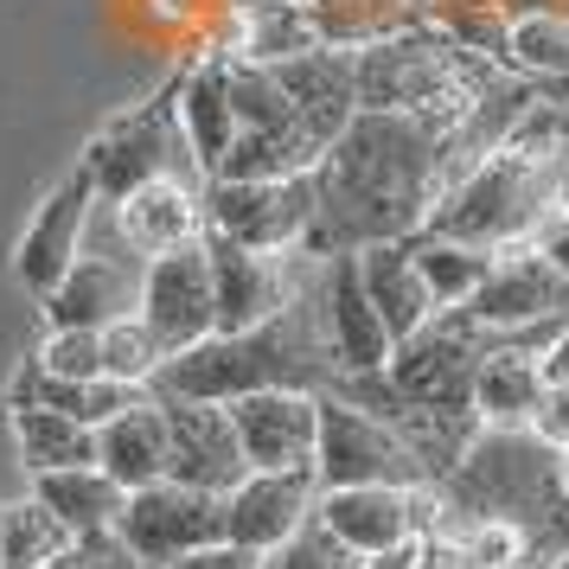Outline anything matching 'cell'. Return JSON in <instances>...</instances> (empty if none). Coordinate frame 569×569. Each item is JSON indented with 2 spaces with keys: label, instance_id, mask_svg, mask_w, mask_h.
Masks as SVG:
<instances>
[{
  "label": "cell",
  "instance_id": "6da1fadb",
  "mask_svg": "<svg viewBox=\"0 0 569 569\" xmlns=\"http://www.w3.org/2000/svg\"><path fill=\"white\" fill-rule=\"evenodd\" d=\"M441 134L422 116L359 109L346 129L320 148L313 167V224L308 257H346L365 243L416 237L441 199Z\"/></svg>",
  "mask_w": 569,
  "mask_h": 569
},
{
  "label": "cell",
  "instance_id": "7a4b0ae2",
  "mask_svg": "<svg viewBox=\"0 0 569 569\" xmlns=\"http://www.w3.org/2000/svg\"><path fill=\"white\" fill-rule=\"evenodd\" d=\"M448 518H499L525 538V563L543 569L569 550V492L557 448L531 429H480L467 455L436 480Z\"/></svg>",
  "mask_w": 569,
  "mask_h": 569
},
{
  "label": "cell",
  "instance_id": "3957f363",
  "mask_svg": "<svg viewBox=\"0 0 569 569\" xmlns=\"http://www.w3.org/2000/svg\"><path fill=\"white\" fill-rule=\"evenodd\" d=\"M250 390H333V352L313 295H295L262 327L186 346L154 378V397H206V403H231Z\"/></svg>",
  "mask_w": 569,
  "mask_h": 569
},
{
  "label": "cell",
  "instance_id": "277c9868",
  "mask_svg": "<svg viewBox=\"0 0 569 569\" xmlns=\"http://www.w3.org/2000/svg\"><path fill=\"white\" fill-rule=\"evenodd\" d=\"M557 206H569V154L499 141L487 160H473L461 180L441 192L422 231L480 243V250H506V243H531Z\"/></svg>",
  "mask_w": 569,
  "mask_h": 569
},
{
  "label": "cell",
  "instance_id": "5b68a950",
  "mask_svg": "<svg viewBox=\"0 0 569 569\" xmlns=\"http://www.w3.org/2000/svg\"><path fill=\"white\" fill-rule=\"evenodd\" d=\"M359 71V109H390V116H422L436 129H455L467 109L506 78V64L487 52H467L441 27H410L371 39L352 52Z\"/></svg>",
  "mask_w": 569,
  "mask_h": 569
},
{
  "label": "cell",
  "instance_id": "8992f818",
  "mask_svg": "<svg viewBox=\"0 0 569 569\" xmlns=\"http://www.w3.org/2000/svg\"><path fill=\"white\" fill-rule=\"evenodd\" d=\"M78 167L90 173L97 199H109V206H116L122 192H134V186L160 180V173H186V180H199L192 148H186V134H180V78L167 83L160 97H148V103L109 116L103 129L83 141Z\"/></svg>",
  "mask_w": 569,
  "mask_h": 569
},
{
  "label": "cell",
  "instance_id": "52a82bcc",
  "mask_svg": "<svg viewBox=\"0 0 569 569\" xmlns=\"http://www.w3.org/2000/svg\"><path fill=\"white\" fill-rule=\"evenodd\" d=\"M313 480L320 487H429V467L390 416L365 410L339 390H320Z\"/></svg>",
  "mask_w": 569,
  "mask_h": 569
},
{
  "label": "cell",
  "instance_id": "ba28073f",
  "mask_svg": "<svg viewBox=\"0 0 569 569\" xmlns=\"http://www.w3.org/2000/svg\"><path fill=\"white\" fill-rule=\"evenodd\" d=\"M473 327H487L492 339H525V346H550L569 320V276L543 262L538 243H506L492 257L487 282L461 301Z\"/></svg>",
  "mask_w": 569,
  "mask_h": 569
},
{
  "label": "cell",
  "instance_id": "9c48e42d",
  "mask_svg": "<svg viewBox=\"0 0 569 569\" xmlns=\"http://www.w3.org/2000/svg\"><path fill=\"white\" fill-rule=\"evenodd\" d=\"M313 224V173L288 180H206V231L250 250H295Z\"/></svg>",
  "mask_w": 569,
  "mask_h": 569
},
{
  "label": "cell",
  "instance_id": "30bf717a",
  "mask_svg": "<svg viewBox=\"0 0 569 569\" xmlns=\"http://www.w3.org/2000/svg\"><path fill=\"white\" fill-rule=\"evenodd\" d=\"M116 531L154 569H167L224 538V492H199V487H180V480L134 487L122 499V512H116Z\"/></svg>",
  "mask_w": 569,
  "mask_h": 569
},
{
  "label": "cell",
  "instance_id": "8fae6325",
  "mask_svg": "<svg viewBox=\"0 0 569 569\" xmlns=\"http://www.w3.org/2000/svg\"><path fill=\"white\" fill-rule=\"evenodd\" d=\"M320 525L333 531L352 557H378L397 543L422 538L441 518L436 487H320Z\"/></svg>",
  "mask_w": 569,
  "mask_h": 569
},
{
  "label": "cell",
  "instance_id": "7c38bea8",
  "mask_svg": "<svg viewBox=\"0 0 569 569\" xmlns=\"http://www.w3.org/2000/svg\"><path fill=\"white\" fill-rule=\"evenodd\" d=\"M97 206H103V199H97V186H90L83 167H71V173L39 199V211L27 218V231L13 243V276H20V288H27L32 301H46V295L64 282V269L78 262Z\"/></svg>",
  "mask_w": 569,
  "mask_h": 569
},
{
  "label": "cell",
  "instance_id": "4fadbf2b",
  "mask_svg": "<svg viewBox=\"0 0 569 569\" xmlns=\"http://www.w3.org/2000/svg\"><path fill=\"white\" fill-rule=\"evenodd\" d=\"M134 313L148 320V333L160 339L167 359L218 333V301H211L206 243H186V250L148 257V269H141V308Z\"/></svg>",
  "mask_w": 569,
  "mask_h": 569
},
{
  "label": "cell",
  "instance_id": "5bb4252c",
  "mask_svg": "<svg viewBox=\"0 0 569 569\" xmlns=\"http://www.w3.org/2000/svg\"><path fill=\"white\" fill-rule=\"evenodd\" d=\"M206 262H211V301H218V333H243V327H262L301 295L295 288V250H250V243H231V237L206 231Z\"/></svg>",
  "mask_w": 569,
  "mask_h": 569
},
{
  "label": "cell",
  "instance_id": "9a60e30c",
  "mask_svg": "<svg viewBox=\"0 0 569 569\" xmlns=\"http://www.w3.org/2000/svg\"><path fill=\"white\" fill-rule=\"evenodd\" d=\"M167 410V480L199 492H231L250 461H243V441H237V422L224 403H206V397H160Z\"/></svg>",
  "mask_w": 569,
  "mask_h": 569
},
{
  "label": "cell",
  "instance_id": "2e32d148",
  "mask_svg": "<svg viewBox=\"0 0 569 569\" xmlns=\"http://www.w3.org/2000/svg\"><path fill=\"white\" fill-rule=\"evenodd\" d=\"M243 441L250 473H288V467H313V441H320V390H250L224 403Z\"/></svg>",
  "mask_w": 569,
  "mask_h": 569
},
{
  "label": "cell",
  "instance_id": "e0dca14e",
  "mask_svg": "<svg viewBox=\"0 0 569 569\" xmlns=\"http://www.w3.org/2000/svg\"><path fill=\"white\" fill-rule=\"evenodd\" d=\"M320 327H327V352H333V385L339 378H371V371H385L390 365V327L378 320L371 308V295L359 282V257L346 250V257H327L320 269Z\"/></svg>",
  "mask_w": 569,
  "mask_h": 569
},
{
  "label": "cell",
  "instance_id": "ac0fdd59",
  "mask_svg": "<svg viewBox=\"0 0 569 569\" xmlns=\"http://www.w3.org/2000/svg\"><path fill=\"white\" fill-rule=\"evenodd\" d=\"M141 269L129 243L116 237V250H78V262L64 269V282L39 301L46 327H109V320H129L141 308Z\"/></svg>",
  "mask_w": 569,
  "mask_h": 569
},
{
  "label": "cell",
  "instance_id": "d6986e66",
  "mask_svg": "<svg viewBox=\"0 0 569 569\" xmlns=\"http://www.w3.org/2000/svg\"><path fill=\"white\" fill-rule=\"evenodd\" d=\"M320 506V480L313 467H288V473H243L224 492V538L269 557L276 543H288Z\"/></svg>",
  "mask_w": 569,
  "mask_h": 569
},
{
  "label": "cell",
  "instance_id": "ffe728a7",
  "mask_svg": "<svg viewBox=\"0 0 569 569\" xmlns=\"http://www.w3.org/2000/svg\"><path fill=\"white\" fill-rule=\"evenodd\" d=\"M116 237H122L141 262L199 243V237H206V180L160 173V180L122 192V199H116Z\"/></svg>",
  "mask_w": 569,
  "mask_h": 569
},
{
  "label": "cell",
  "instance_id": "44dd1931",
  "mask_svg": "<svg viewBox=\"0 0 569 569\" xmlns=\"http://www.w3.org/2000/svg\"><path fill=\"white\" fill-rule=\"evenodd\" d=\"M269 71L282 83V97L295 103L313 148H327L359 116V71H352L346 46H308V52H295V58H276Z\"/></svg>",
  "mask_w": 569,
  "mask_h": 569
},
{
  "label": "cell",
  "instance_id": "7402d4cb",
  "mask_svg": "<svg viewBox=\"0 0 569 569\" xmlns=\"http://www.w3.org/2000/svg\"><path fill=\"white\" fill-rule=\"evenodd\" d=\"M180 134L192 148L199 180L218 173V160L237 141V109H231V52H206L180 71Z\"/></svg>",
  "mask_w": 569,
  "mask_h": 569
},
{
  "label": "cell",
  "instance_id": "603a6c76",
  "mask_svg": "<svg viewBox=\"0 0 569 569\" xmlns=\"http://www.w3.org/2000/svg\"><path fill=\"white\" fill-rule=\"evenodd\" d=\"M550 390V365H543V346H525V339H499L480 352V371H473V416L487 429H525L531 410Z\"/></svg>",
  "mask_w": 569,
  "mask_h": 569
},
{
  "label": "cell",
  "instance_id": "cb8c5ba5",
  "mask_svg": "<svg viewBox=\"0 0 569 569\" xmlns=\"http://www.w3.org/2000/svg\"><path fill=\"white\" fill-rule=\"evenodd\" d=\"M352 257H359V282H365V295H371L378 320L390 327V339H410L416 327H429V320L441 313L436 295H429V282H422V269H416L410 237L365 243V250H352Z\"/></svg>",
  "mask_w": 569,
  "mask_h": 569
},
{
  "label": "cell",
  "instance_id": "d4e9b609",
  "mask_svg": "<svg viewBox=\"0 0 569 569\" xmlns=\"http://www.w3.org/2000/svg\"><path fill=\"white\" fill-rule=\"evenodd\" d=\"M97 467H103L109 480H122V487H154L167 480V410H160V397H134L122 416H109L103 429H97Z\"/></svg>",
  "mask_w": 569,
  "mask_h": 569
},
{
  "label": "cell",
  "instance_id": "484cf974",
  "mask_svg": "<svg viewBox=\"0 0 569 569\" xmlns=\"http://www.w3.org/2000/svg\"><path fill=\"white\" fill-rule=\"evenodd\" d=\"M301 7H308L320 46H346V52L390 39V32L429 27V0H301Z\"/></svg>",
  "mask_w": 569,
  "mask_h": 569
},
{
  "label": "cell",
  "instance_id": "4316f807",
  "mask_svg": "<svg viewBox=\"0 0 569 569\" xmlns=\"http://www.w3.org/2000/svg\"><path fill=\"white\" fill-rule=\"evenodd\" d=\"M13 416V441H20V467L27 473H58V467H97V429L78 422L64 410H46V403H27Z\"/></svg>",
  "mask_w": 569,
  "mask_h": 569
},
{
  "label": "cell",
  "instance_id": "83f0119b",
  "mask_svg": "<svg viewBox=\"0 0 569 569\" xmlns=\"http://www.w3.org/2000/svg\"><path fill=\"white\" fill-rule=\"evenodd\" d=\"M32 499L52 506V512L71 525V538H78V531H103V525H116L129 487L109 480L103 467H58V473H32Z\"/></svg>",
  "mask_w": 569,
  "mask_h": 569
},
{
  "label": "cell",
  "instance_id": "f1b7e54d",
  "mask_svg": "<svg viewBox=\"0 0 569 569\" xmlns=\"http://www.w3.org/2000/svg\"><path fill=\"white\" fill-rule=\"evenodd\" d=\"M499 64L525 83L569 78V13H557V7H525V13H512V27L499 39Z\"/></svg>",
  "mask_w": 569,
  "mask_h": 569
},
{
  "label": "cell",
  "instance_id": "f546056e",
  "mask_svg": "<svg viewBox=\"0 0 569 569\" xmlns=\"http://www.w3.org/2000/svg\"><path fill=\"white\" fill-rule=\"evenodd\" d=\"M231 109H237V129L243 134H276V141H301V148H313L308 129H301V116H295V103H288L282 83H276V71L257 64V58L231 52ZM313 154H320V148H313Z\"/></svg>",
  "mask_w": 569,
  "mask_h": 569
},
{
  "label": "cell",
  "instance_id": "4dcf8cb0",
  "mask_svg": "<svg viewBox=\"0 0 569 569\" xmlns=\"http://www.w3.org/2000/svg\"><path fill=\"white\" fill-rule=\"evenodd\" d=\"M416 269H422V282L436 295V308H461L473 288L487 282V269L499 250H480V243H455V237H429L416 231Z\"/></svg>",
  "mask_w": 569,
  "mask_h": 569
},
{
  "label": "cell",
  "instance_id": "1f68e13d",
  "mask_svg": "<svg viewBox=\"0 0 569 569\" xmlns=\"http://www.w3.org/2000/svg\"><path fill=\"white\" fill-rule=\"evenodd\" d=\"M64 543H71V525L52 506H39L32 492L0 506V563L7 569H52Z\"/></svg>",
  "mask_w": 569,
  "mask_h": 569
},
{
  "label": "cell",
  "instance_id": "d6a6232c",
  "mask_svg": "<svg viewBox=\"0 0 569 569\" xmlns=\"http://www.w3.org/2000/svg\"><path fill=\"white\" fill-rule=\"evenodd\" d=\"M160 365H167V352H160V339L148 333V320H141V313L109 320V327H103V378L134 385V390H154Z\"/></svg>",
  "mask_w": 569,
  "mask_h": 569
},
{
  "label": "cell",
  "instance_id": "836d02e7",
  "mask_svg": "<svg viewBox=\"0 0 569 569\" xmlns=\"http://www.w3.org/2000/svg\"><path fill=\"white\" fill-rule=\"evenodd\" d=\"M32 359L52 378H103V327H46Z\"/></svg>",
  "mask_w": 569,
  "mask_h": 569
},
{
  "label": "cell",
  "instance_id": "e575fe53",
  "mask_svg": "<svg viewBox=\"0 0 569 569\" xmlns=\"http://www.w3.org/2000/svg\"><path fill=\"white\" fill-rule=\"evenodd\" d=\"M262 569H359V557H352V550H346V543L320 525V512H313L295 538L276 543V550L262 557Z\"/></svg>",
  "mask_w": 569,
  "mask_h": 569
},
{
  "label": "cell",
  "instance_id": "d590c367",
  "mask_svg": "<svg viewBox=\"0 0 569 569\" xmlns=\"http://www.w3.org/2000/svg\"><path fill=\"white\" fill-rule=\"evenodd\" d=\"M52 569H154V563H148L116 525H103V531H78V538L58 550Z\"/></svg>",
  "mask_w": 569,
  "mask_h": 569
},
{
  "label": "cell",
  "instance_id": "8d00e7d4",
  "mask_svg": "<svg viewBox=\"0 0 569 569\" xmlns=\"http://www.w3.org/2000/svg\"><path fill=\"white\" fill-rule=\"evenodd\" d=\"M525 429L538 441H550V448H569V378H550V390H543V403L531 410Z\"/></svg>",
  "mask_w": 569,
  "mask_h": 569
},
{
  "label": "cell",
  "instance_id": "74e56055",
  "mask_svg": "<svg viewBox=\"0 0 569 569\" xmlns=\"http://www.w3.org/2000/svg\"><path fill=\"white\" fill-rule=\"evenodd\" d=\"M167 569H262V557L243 550V543H231V538H218V543H206V550H192V557H180V563H167Z\"/></svg>",
  "mask_w": 569,
  "mask_h": 569
},
{
  "label": "cell",
  "instance_id": "f35d334b",
  "mask_svg": "<svg viewBox=\"0 0 569 569\" xmlns=\"http://www.w3.org/2000/svg\"><path fill=\"white\" fill-rule=\"evenodd\" d=\"M422 569H487L455 531H422Z\"/></svg>",
  "mask_w": 569,
  "mask_h": 569
},
{
  "label": "cell",
  "instance_id": "ab89813d",
  "mask_svg": "<svg viewBox=\"0 0 569 569\" xmlns=\"http://www.w3.org/2000/svg\"><path fill=\"white\" fill-rule=\"evenodd\" d=\"M531 243L543 250V262H550V269H563V276H569V206L550 211V218L538 224V237H531Z\"/></svg>",
  "mask_w": 569,
  "mask_h": 569
},
{
  "label": "cell",
  "instance_id": "60d3db41",
  "mask_svg": "<svg viewBox=\"0 0 569 569\" xmlns=\"http://www.w3.org/2000/svg\"><path fill=\"white\" fill-rule=\"evenodd\" d=\"M359 569H422V538L397 543V550H378V557H359Z\"/></svg>",
  "mask_w": 569,
  "mask_h": 569
},
{
  "label": "cell",
  "instance_id": "b9f144b4",
  "mask_svg": "<svg viewBox=\"0 0 569 569\" xmlns=\"http://www.w3.org/2000/svg\"><path fill=\"white\" fill-rule=\"evenodd\" d=\"M543 365H550V378H569V320H563V333L543 346Z\"/></svg>",
  "mask_w": 569,
  "mask_h": 569
},
{
  "label": "cell",
  "instance_id": "7bdbcfd3",
  "mask_svg": "<svg viewBox=\"0 0 569 569\" xmlns=\"http://www.w3.org/2000/svg\"><path fill=\"white\" fill-rule=\"evenodd\" d=\"M557 473H563V492H569V448H557Z\"/></svg>",
  "mask_w": 569,
  "mask_h": 569
},
{
  "label": "cell",
  "instance_id": "ee69618b",
  "mask_svg": "<svg viewBox=\"0 0 569 569\" xmlns=\"http://www.w3.org/2000/svg\"><path fill=\"white\" fill-rule=\"evenodd\" d=\"M543 569H569V550H563V557H557V563H543Z\"/></svg>",
  "mask_w": 569,
  "mask_h": 569
},
{
  "label": "cell",
  "instance_id": "f6af8a7d",
  "mask_svg": "<svg viewBox=\"0 0 569 569\" xmlns=\"http://www.w3.org/2000/svg\"><path fill=\"white\" fill-rule=\"evenodd\" d=\"M0 569H7V563H0Z\"/></svg>",
  "mask_w": 569,
  "mask_h": 569
}]
</instances>
